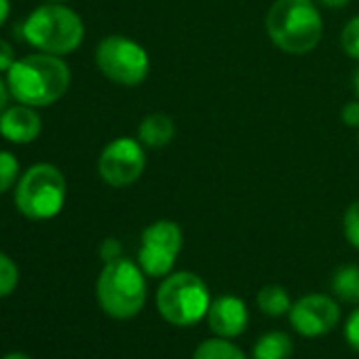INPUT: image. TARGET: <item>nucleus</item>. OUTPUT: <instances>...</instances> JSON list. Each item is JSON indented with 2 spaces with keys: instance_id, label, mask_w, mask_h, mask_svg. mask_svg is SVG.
Here are the masks:
<instances>
[{
  "instance_id": "nucleus-1",
  "label": "nucleus",
  "mask_w": 359,
  "mask_h": 359,
  "mask_svg": "<svg viewBox=\"0 0 359 359\" xmlns=\"http://www.w3.org/2000/svg\"><path fill=\"white\" fill-rule=\"evenodd\" d=\"M70 81L72 74L64 57L41 51L18 57L7 72L11 97L32 108H47L62 100Z\"/></svg>"
},
{
  "instance_id": "nucleus-2",
  "label": "nucleus",
  "mask_w": 359,
  "mask_h": 359,
  "mask_svg": "<svg viewBox=\"0 0 359 359\" xmlns=\"http://www.w3.org/2000/svg\"><path fill=\"white\" fill-rule=\"evenodd\" d=\"M264 26L273 45L290 55L311 53L323 36V20L313 0H275Z\"/></svg>"
},
{
  "instance_id": "nucleus-3",
  "label": "nucleus",
  "mask_w": 359,
  "mask_h": 359,
  "mask_svg": "<svg viewBox=\"0 0 359 359\" xmlns=\"http://www.w3.org/2000/svg\"><path fill=\"white\" fill-rule=\"evenodd\" d=\"M22 36L36 51L64 57L83 45L85 24L74 9L62 3H47L28 15L22 26Z\"/></svg>"
},
{
  "instance_id": "nucleus-4",
  "label": "nucleus",
  "mask_w": 359,
  "mask_h": 359,
  "mask_svg": "<svg viewBox=\"0 0 359 359\" xmlns=\"http://www.w3.org/2000/svg\"><path fill=\"white\" fill-rule=\"evenodd\" d=\"M66 195L68 184L62 169L53 163H34L15 184V208L28 220H51L64 210Z\"/></svg>"
},
{
  "instance_id": "nucleus-5",
  "label": "nucleus",
  "mask_w": 359,
  "mask_h": 359,
  "mask_svg": "<svg viewBox=\"0 0 359 359\" xmlns=\"http://www.w3.org/2000/svg\"><path fill=\"white\" fill-rule=\"evenodd\" d=\"M95 294L106 315L112 319H131L146 302L144 271L129 258L106 262L97 277Z\"/></svg>"
},
{
  "instance_id": "nucleus-6",
  "label": "nucleus",
  "mask_w": 359,
  "mask_h": 359,
  "mask_svg": "<svg viewBox=\"0 0 359 359\" xmlns=\"http://www.w3.org/2000/svg\"><path fill=\"white\" fill-rule=\"evenodd\" d=\"M210 290L205 281L189 271H180L158 285L156 309L171 325H195L210 311Z\"/></svg>"
},
{
  "instance_id": "nucleus-7",
  "label": "nucleus",
  "mask_w": 359,
  "mask_h": 359,
  "mask_svg": "<svg viewBox=\"0 0 359 359\" xmlns=\"http://www.w3.org/2000/svg\"><path fill=\"white\" fill-rule=\"evenodd\" d=\"M95 64L108 81L123 87H137L150 72V57L146 49L123 34H110L100 41L95 49Z\"/></svg>"
},
{
  "instance_id": "nucleus-8",
  "label": "nucleus",
  "mask_w": 359,
  "mask_h": 359,
  "mask_svg": "<svg viewBox=\"0 0 359 359\" xmlns=\"http://www.w3.org/2000/svg\"><path fill=\"white\" fill-rule=\"evenodd\" d=\"M184 235L175 222L156 220L148 224L142 233V243L137 252L140 269L150 277H165L171 273L177 254L182 250Z\"/></svg>"
},
{
  "instance_id": "nucleus-9",
  "label": "nucleus",
  "mask_w": 359,
  "mask_h": 359,
  "mask_svg": "<svg viewBox=\"0 0 359 359\" xmlns=\"http://www.w3.org/2000/svg\"><path fill=\"white\" fill-rule=\"evenodd\" d=\"M146 167V154L140 140L116 137L104 146L97 158V173L112 189H125L137 182Z\"/></svg>"
},
{
  "instance_id": "nucleus-10",
  "label": "nucleus",
  "mask_w": 359,
  "mask_h": 359,
  "mask_svg": "<svg viewBox=\"0 0 359 359\" xmlns=\"http://www.w3.org/2000/svg\"><path fill=\"white\" fill-rule=\"evenodd\" d=\"M340 319L338 302L325 294H306L298 298L290 309L292 327L306 338H319L330 334Z\"/></svg>"
},
{
  "instance_id": "nucleus-11",
  "label": "nucleus",
  "mask_w": 359,
  "mask_h": 359,
  "mask_svg": "<svg viewBox=\"0 0 359 359\" xmlns=\"http://www.w3.org/2000/svg\"><path fill=\"white\" fill-rule=\"evenodd\" d=\"M250 321V313L248 306L241 298L237 296H220L210 304L208 311V323L212 327L214 334H218L220 338H235L239 334L245 332Z\"/></svg>"
},
{
  "instance_id": "nucleus-12",
  "label": "nucleus",
  "mask_w": 359,
  "mask_h": 359,
  "mask_svg": "<svg viewBox=\"0 0 359 359\" xmlns=\"http://www.w3.org/2000/svg\"><path fill=\"white\" fill-rule=\"evenodd\" d=\"M43 131V121L36 108L26 104L7 106L0 114V135L11 144H30Z\"/></svg>"
},
{
  "instance_id": "nucleus-13",
  "label": "nucleus",
  "mask_w": 359,
  "mask_h": 359,
  "mask_svg": "<svg viewBox=\"0 0 359 359\" xmlns=\"http://www.w3.org/2000/svg\"><path fill=\"white\" fill-rule=\"evenodd\" d=\"M173 135H175V123L171 116L163 112H152L144 116L137 127V140L142 142V146L148 148H163L173 140Z\"/></svg>"
},
{
  "instance_id": "nucleus-14",
  "label": "nucleus",
  "mask_w": 359,
  "mask_h": 359,
  "mask_svg": "<svg viewBox=\"0 0 359 359\" xmlns=\"http://www.w3.org/2000/svg\"><path fill=\"white\" fill-rule=\"evenodd\" d=\"M292 348L294 342L285 332H266L262 334L254 348H252V357L254 359H290L292 357Z\"/></svg>"
},
{
  "instance_id": "nucleus-15",
  "label": "nucleus",
  "mask_w": 359,
  "mask_h": 359,
  "mask_svg": "<svg viewBox=\"0 0 359 359\" xmlns=\"http://www.w3.org/2000/svg\"><path fill=\"white\" fill-rule=\"evenodd\" d=\"M256 302H258V309L269 317H281V315L290 313V309H292L290 294L281 285H275V283L264 285L258 292Z\"/></svg>"
},
{
  "instance_id": "nucleus-16",
  "label": "nucleus",
  "mask_w": 359,
  "mask_h": 359,
  "mask_svg": "<svg viewBox=\"0 0 359 359\" xmlns=\"http://www.w3.org/2000/svg\"><path fill=\"white\" fill-rule=\"evenodd\" d=\"M332 290L344 302H359V266L346 264L336 269L332 277Z\"/></svg>"
},
{
  "instance_id": "nucleus-17",
  "label": "nucleus",
  "mask_w": 359,
  "mask_h": 359,
  "mask_svg": "<svg viewBox=\"0 0 359 359\" xmlns=\"http://www.w3.org/2000/svg\"><path fill=\"white\" fill-rule=\"evenodd\" d=\"M193 359H248V357L233 342L224 338H210L197 346Z\"/></svg>"
},
{
  "instance_id": "nucleus-18",
  "label": "nucleus",
  "mask_w": 359,
  "mask_h": 359,
  "mask_svg": "<svg viewBox=\"0 0 359 359\" xmlns=\"http://www.w3.org/2000/svg\"><path fill=\"white\" fill-rule=\"evenodd\" d=\"M22 175V167L15 154L9 150H0V195L9 193Z\"/></svg>"
},
{
  "instance_id": "nucleus-19",
  "label": "nucleus",
  "mask_w": 359,
  "mask_h": 359,
  "mask_svg": "<svg viewBox=\"0 0 359 359\" xmlns=\"http://www.w3.org/2000/svg\"><path fill=\"white\" fill-rule=\"evenodd\" d=\"M20 283V269L11 256L0 252V298H5L15 292Z\"/></svg>"
},
{
  "instance_id": "nucleus-20",
  "label": "nucleus",
  "mask_w": 359,
  "mask_h": 359,
  "mask_svg": "<svg viewBox=\"0 0 359 359\" xmlns=\"http://www.w3.org/2000/svg\"><path fill=\"white\" fill-rule=\"evenodd\" d=\"M340 47L351 60L359 62V15H355L353 20L346 22V26L340 34Z\"/></svg>"
},
{
  "instance_id": "nucleus-21",
  "label": "nucleus",
  "mask_w": 359,
  "mask_h": 359,
  "mask_svg": "<svg viewBox=\"0 0 359 359\" xmlns=\"http://www.w3.org/2000/svg\"><path fill=\"white\" fill-rule=\"evenodd\" d=\"M342 229H344L346 241L355 250H359V201H355L346 208L344 218H342Z\"/></svg>"
},
{
  "instance_id": "nucleus-22",
  "label": "nucleus",
  "mask_w": 359,
  "mask_h": 359,
  "mask_svg": "<svg viewBox=\"0 0 359 359\" xmlns=\"http://www.w3.org/2000/svg\"><path fill=\"white\" fill-rule=\"evenodd\" d=\"M344 338L353 351L359 353V309H355L344 323Z\"/></svg>"
},
{
  "instance_id": "nucleus-23",
  "label": "nucleus",
  "mask_w": 359,
  "mask_h": 359,
  "mask_svg": "<svg viewBox=\"0 0 359 359\" xmlns=\"http://www.w3.org/2000/svg\"><path fill=\"white\" fill-rule=\"evenodd\" d=\"M100 258L104 260V264L123 258V245H121V241L114 239V237L104 239V241L100 243Z\"/></svg>"
},
{
  "instance_id": "nucleus-24",
  "label": "nucleus",
  "mask_w": 359,
  "mask_h": 359,
  "mask_svg": "<svg viewBox=\"0 0 359 359\" xmlns=\"http://www.w3.org/2000/svg\"><path fill=\"white\" fill-rule=\"evenodd\" d=\"M15 49H13V45L9 43V41H5V39H0V72H9V68L15 64Z\"/></svg>"
},
{
  "instance_id": "nucleus-25",
  "label": "nucleus",
  "mask_w": 359,
  "mask_h": 359,
  "mask_svg": "<svg viewBox=\"0 0 359 359\" xmlns=\"http://www.w3.org/2000/svg\"><path fill=\"white\" fill-rule=\"evenodd\" d=\"M340 116H342V123L346 127H355L357 129L359 127V100H353V102L344 104Z\"/></svg>"
},
{
  "instance_id": "nucleus-26",
  "label": "nucleus",
  "mask_w": 359,
  "mask_h": 359,
  "mask_svg": "<svg viewBox=\"0 0 359 359\" xmlns=\"http://www.w3.org/2000/svg\"><path fill=\"white\" fill-rule=\"evenodd\" d=\"M9 97H11V91H9L7 79L0 76V114H3V110L9 106Z\"/></svg>"
},
{
  "instance_id": "nucleus-27",
  "label": "nucleus",
  "mask_w": 359,
  "mask_h": 359,
  "mask_svg": "<svg viewBox=\"0 0 359 359\" xmlns=\"http://www.w3.org/2000/svg\"><path fill=\"white\" fill-rule=\"evenodd\" d=\"M11 15V0H0V28L7 24Z\"/></svg>"
},
{
  "instance_id": "nucleus-28",
  "label": "nucleus",
  "mask_w": 359,
  "mask_h": 359,
  "mask_svg": "<svg viewBox=\"0 0 359 359\" xmlns=\"http://www.w3.org/2000/svg\"><path fill=\"white\" fill-rule=\"evenodd\" d=\"M317 3L325 9H342L351 3V0H317Z\"/></svg>"
},
{
  "instance_id": "nucleus-29",
  "label": "nucleus",
  "mask_w": 359,
  "mask_h": 359,
  "mask_svg": "<svg viewBox=\"0 0 359 359\" xmlns=\"http://www.w3.org/2000/svg\"><path fill=\"white\" fill-rule=\"evenodd\" d=\"M3 359H32V357H28L26 353H18V351H13V353H7Z\"/></svg>"
},
{
  "instance_id": "nucleus-30",
  "label": "nucleus",
  "mask_w": 359,
  "mask_h": 359,
  "mask_svg": "<svg viewBox=\"0 0 359 359\" xmlns=\"http://www.w3.org/2000/svg\"><path fill=\"white\" fill-rule=\"evenodd\" d=\"M353 83H355V91H357V97H359V70L355 72V76H353Z\"/></svg>"
},
{
  "instance_id": "nucleus-31",
  "label": "nucleus",
  "mask_w": 359,
  "mask_h": 359,
  "mask_svg": "<svg viewBox=\"0 0 359 359\" xmlns=\"http://www.w3.org/2000/svg\"><path fill=\"white\" fill-rule=\"evenodd\" d=\"M47 3H64V0H47Z\"/></svg>"
},
{
  "instance_id": "nucleus-32",
  "label": "nucleus",
  "mask_w": 359,
  "mask_h": 359,
  "mask_svg": "<svg viewBox=\"0 0 359 359\" xmlns=\"http://www.w3.org/2000/svg\"><path fill=\"white\" fill-rule=\"evenodd\" d=\"M357 144H359V135H357Z\"/></svg>"
}]
</instances>
